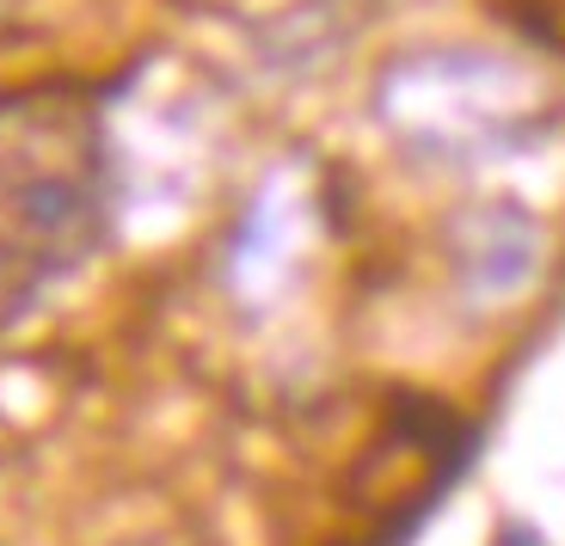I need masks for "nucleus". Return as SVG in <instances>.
<instances>
[{"label": "nucleus", "instance_id": "f257e3e1", "mask_svg": "<svg viewBox=\"0 0 565 546\" xmlns=\"http://www.w3.org/2000/svg\"><path fill=\"white\" fill-rule=\"evenodd\" d=\"M117 141L81 81L0 93V338L25 325L111 239Z\"/></svg>", "mask_w": 565, "mask_h": 546}, {"label": "nucleus", "instance_id": "f03ea898", "mask_svg": "<svg viewBox=\"0 0 565 546\" xmlns=\"http://www.w3.org/2000/svg\"><path fill=\"white\" fill-rule=\"evenodd\" d=\"M375 124L424 167H498L565 136V86L529 50L418 43L375 74Z\"/></svg>", "mask_w": 565, "mask_h": 546}, {"label": "nucleus", "instance_id": "7ed1b4c3", "mask_svg": "<svg viewBox=\"0 0 565 546\" xmlns=\"http://www.w3.org/2000/svg\"><path fill=\"white\" fill-rule=\"evenodd\" d=\"M541 246H547L541 222L523 203H510V196H480V203L455 210L449 227H443L455 289L473 308H498L510 295H523L541 270Z\"/></svg>", "mask_w": 565, "mask_h": 546}, {"label": "nucleus", "instance_id": "20e7f679", "mask_svg": "<svg viewBox=\"0 0 565 546\" xmlns=\"http://www.w3.org/2000/svg\"><path fill=\"white\" fill-rule=\"evenodd\" d=\"M486 13L547 56H565V0H486Z\"/></svg>", "mask_w": 565, "mask_h": 546}, {"label": "nucleus", "instance_id": "39448f33", "mask_svg": "<svg viewBox=\"0 0 565 546\" xmlns=\"http://www.w3.org/2000/svg\"><path fill=\"white\" fill-rule=\"evenodd\" d=\"M19 7H25V0H0V38H7V31H13V19H19Z\"/></svg>", "mask_w": 565, "mask_h": 546}]
</instances>
